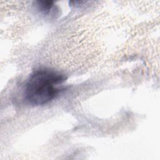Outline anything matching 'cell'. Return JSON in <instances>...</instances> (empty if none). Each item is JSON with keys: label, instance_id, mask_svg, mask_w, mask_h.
<instances>
[{"label": "cell", "instance_id": "obj_1", "mask_svg": "<svg viewBox=\"0 0 160 160\" xmlns=\"http://www.w3.org/2000/svg\"><path fill=\"white\" fill-rule=\"evenodd\" d=\"M66 78L48 69L34 71L28 79L24 89L26 101L32 105H44L54 99L61 91L60 86Z\"/></svg>", "mask_w": 160, "mask_h": 160}, {"label": "cell", "instance_id": "obj_2", "mask_svg": "<svg viewBox=\"0 0 160 160\" xmlns=\"http://www.w3.org/2000/svg\"><path fill=\"white\" fill-rule=\"evenodd\" d=\"M37 6L38 8V9L43 12L44 14H48L50 12V11L53 8L54 4L52 1H37Z\"/></svg>", "mask_w": 160, "mask_h": 160}]
</instances>
